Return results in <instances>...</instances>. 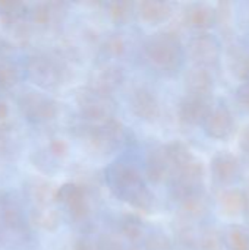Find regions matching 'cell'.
Segmentation results:
<instances>
[{
    "instance_id": "obj_14",
    "label": "cell",
    "mask_w": 249,
    "mask_h": 250,
    "mask_svg": "<svg viewBox=\"0 0 249 250\" xmlns=\"http://www.w3.org/2000/svg\"><path fill=\"white\" fill-rule=\"evenodd\" d=\"M210 168H211V174L214 180H217L219 183L227 185V183H232L238 177L241 164H239V158L235 154L229 151H220L211 158Z\"/></svg>"
},
{
    "instance_id": "obj_38",
    "label": "cell",
    "mask_w": 249,
    "mask_h": 250,
    "mask_svg": "<svg viewBox=\"0 0 249 250\" xmlns=\"http://www.w3.org/2000/svg\"><path fill=\"white\" fill-rule=\"evenodd\" d=\"M9 149V139H7V130L4 126H0V157L4 155Z\"/></svg>"
},
{
    "instance_id": "obj_28",
    "label": "cell",
    "mask_w": 249,
    "mask_h": 250,
    "mask_svg": "<svg viewBox=\"0 0 249 250\" xmlns=\"http://www.w3.org/2000/svg\"><path fill=\"white\" fill-rule=\"evenodd\" d=\"M134 3L125 0H114L107 4V12L116 23H125L131 19L134 13Z\"/></svg>"
},
{
    "instance_id": "obj_31",
    "label": "cell",
    "mask_w": 249,
    "mask_h": 250,
    "mask_svg": "<svg viewBox=\"0 0 249 250\" xmlns=\"http://www.w3.org/2000/svg\"><path fill=\"white\" fill-rule=\"evenodd\" d=\"M232 70L244 82L249 81V51H236L232 56Z\"/></svg>"
},
{
    "instance_id": "obj_16",
    "label": "cell",
    "mask_w": 249,
    "mask_h": 250,
    "mask_svg": "<svg viewBox=\"0 0 249 250\" xmlns=\"http://www.w3.org/2000/svg\"><path fill=\"white\" fill-rule=\"evenodd\" d=\"M185 88L188 94L211 97L214 88V79L210 69L201 66L191 67L185 73Z\"/></svg>"
},
{
    "instance_id": "obj_18",
    "label": "cell",
    "mask_w": 249,
    "mask_h": 250,
    "mask_svg": "<svg viewBox=\"0 0 249 250\" xmlns=\"http://www.w3.org/2000/svg\"><path fill=\"white\" fill-rule=\"evenodd\" d=\"M219 205L223 215L229 218H236L245 214L248 209L249 201L247 193L236 188H229L219 195Z\"/></svg>"
},
{
    "instance_id": "obj_29",
    "label": "cell",
    "mask_w": 249,
    "mask_h": 250,
    "mask_svg": "<svg viewBox=\"0 0 249 250\" xmlns=\"http://www.w3.org/2000/svg\"><path fill=\"white\" fill-rule=\"evenodd\" d=\"M19 81V72L16 66L7 60H0V91L12 89Z\"/></svg>"
},
{
    "instance_id": "obj_12",
    "label": "cell",
    "mask_w": 249,
    "mask_h": 250,
    "mask_svg": "<svg viewBox=\"0 0 249 250\" xmlns=\"http://www.w3.org/2000/svg\"><path fill=\"white\" fill-rule=\"evenodd\" d=\"M204 130L208 138L216 141L227 139L235 130V117L229 108L220 105L211 110L207 120L204 122Z\"/></svg>"
},
{
    "instance_id": "obj_36",
    "label": "cell",
    "mask_w": 249,
    "mask_h": 250,
    "mask_svg": "<svg viewBox=\"0 0 249 250\" xmlns=\"http://www.w3.org/2000/svg\"><path fill=\"white\" fill-rule=\"evenodd\" d=\"M236 97H238V101L241 103V105L249 111V81H245L239 85V88L236 91Z\"/></svg>"
},
{
    "instance_id": "obj_27",
    "label": "cell",
    "mask_w": 249,
    "mask_h": 250,
    "mask_svg": "<svg viewBox=\"0 0 249 250\" xmlns=\"http://www.w3.org/2000/svg\"><path fill=\"white\" fill-rule=\"evenodd\" d=\"M226 243L230 250H249V233L242 226H230L226 234Z\"/></svg>"
},
{
    "instance_id": "obj_33",
    "label": "cell",
    "mask_w": 249,
    "mask_h": 250,
    "mask_svg": "<svg viewBox=\"0 0 249 250\" xmlns=\"http://www.w3.org/2000/svg\"><path fill=\"white\" fill-rule=\"evenodd\" d=\"M103 50L107 54L112 56H119L125 51V40L120 34H110L104 42H103Z\"/></svg>"
},
{
    "instance_id": "obj_7",
    "label": "cell",
    "mask_w": 249,
    "mask_h": 250,
    "mask_svg": "<svg viewBox=\"0 0 249 250\" xmlns=\"http://www.w3.org/2000/svg\"><path fill=\"white\" fill-rule=\"evenodd\" d=\"M203 179H204V166L197 158L189 164L173 170L170 174V192L176 202L181 199L203 190Z\"/></svg>"
},
{
    "instance_id": "obj_34",
    "label": "cell",
    "mask_w": 249,
    "mask_h": 250,
    "mask_svg": "<svg viewBox=\"0 0 249 250\" xmlns=\"http://www.w3.org/2000/svg\"><path fill=\"white\" fill-rule=\"evenodd\" d=\"M145 250H170L172 242L163 233H153L145 239Z\"/></svg>"
},
{
    "instance_id": "obj_30",
    "label": "cell",
    "mask_w": 249,
    "mask_h": 250,
    "mask_svg": "<svg viewBox=\"0 0 249 250\" xmlns=\"http://www.w3.org/2000/svg\"><path fill=\"white\" fill-rule=\"evenodd\" d=\"M198 248L200 250H225L223 240L214 229H207L201 233L198 239Z\"/></svg>"
},
{
    "instance_id": "obj_8",
    "label": "cell",
    "mask_w": 249,
    "mask_h": 250,
    "mask_svg": "<svg viewBox=\"0 0 249 250\" xmlns=\"http://www.w3.org/2000/svg\"><path fill=\"white\" fill-rule=\"evenodd\" d=\"M18 107L22 116L31 123L50 122L59 113L57 103L48 95L37 91H28L22 94L18 100Z\"/></svg>"
},
{
    "instance_id": "obj_13",
    "label": "cell",
    "mask_w": 249,
    "mask_h": 250,
    "mask_svg": "<svg viewBox=\"0 0 249 250\" xmlns=\"http://www.w3.org/2000/svg\"><path fill=\"white\" fill-rule=\"evenodd\" d=\"M129 107L136 117L145 122H154L160 116V103L156 94L147 88H136L132 91Z\"/></svg>"
},
{
    "instance_id": "obj_39",
    "label": "cell",
    "mask_w": 249,
    "mask_h": 250,
    "mask_svg": "<svg viewBox=\"0 0 249 250\" xmlns=\"http://www.w3.org/2000/svg\"><path fill=\"white\" fill-rule=\"evenodd\" d=\"M7 116H9V107L3 100H0V126H3Z\"/></svg>"
},
{
    "instance_id": "obj_20",
    "label": "cell",
    "mask_w": 249,
    "mask_h": 250,
    "mask_svg": "<svg viewBox=\"0 0 249 250\" xmlns=\"http://www.w3.org/2000/svg\"><path fill=\"white\" fill-rule=\"evenodd\" d=\"M172 174V166L164 154L163 146L153 149L145 161V176L153 183H161Z\"/></svg>"
},
{
    "instance_id": "obj_32",
    "label": "cell",
    "mask_w": 249,
    "mask_h": 250,
    "mask_svg": "<svg viewBox=\"0 0 249 250\" xmlns=\"http://www.w3.org/2000/svg\"><path fill=\"white\" fill-rule=\"evenodd\" d=\"M176 236H178L179 243L183 245L185 248H194L195 245H198L195 231L189 224H186V221H182L181 226L176 229Z\"/></svg>"
},
{
    "instance_id": "obj_21",
    "label": "cell",
    "mask_w": 249,
    "mask_h": 250,
    "mask_svg": "<svg viewBox=\"0 0 249 250\" xmlns=\"http://www.w3.org/2000/svg\"><path fill=\"white\" fill-rule=\"evenodd\" d=\"M136 12L142 18V21L157 25L164 21H167L172 13V4L169 1H161V0H144L136 4Z\"/></svg>"
},
{
    "instance_id": "obj_23",
    "label": "cell",
    "mask_w": 249,
    "mask_h": 250,
    "mask_svg": "<svg viewBox=\"0 0 249 250\" xmlns=\"http://www.w3.org/2000/svg\"><path fill=\"white\" fill-rule=\"evenodd\" d=\"M28 196L34 204V208L51 207L56 201V189L43 180H34L28 186Z\"/></svg>"
},
{
    "instance_id": "obj_4",
    "label": "cell",
    "mask_w": 249,
    "mask_h": 250,
    "mask_svg": "<svg viewBox=\"0 0 249 250\" xmlns=\"http://www.w3.org/2000/svg\"><path fill=\"white\" fill-rule=\"evenodd\" d=\"M78 136L100 154L114 152L125 139V126L112 117L103 123H85L76 127Z\"/></svg>"
},
{
    "instance_id": "obj_26",
    "label": "cell",
    "mask_w": 249,
    "mask_h": 250,
    "mask_svg": "<svg viewBox=\"0 0 249 250\" xmlns=\"http://www.w3.org/2000/svg\"><path fill=\"white\" fill-rule=\"evenodd\" d=\"M120 233L129 242H138L142 237V233H144L142 220L135 214H126L120 220Z\"/></svg>"
},
{
    "instance_id": "obj_22",
    "label": "cell",
    "mask_w": 249,
    "mask_h": 250,
    "mask_svg": "<svg viewBox=\"0 0 249 250\" xmlns=\"http://www.w3.org/2000/svg\"><path fill=\"white\" fill-rule=\"evenodd\" d=\"M178 204L181 208V214L185 220L201 218L208 211V198L204 195L203 190L181 199Z\"/></svg>"
},
{
    "instance_id": "obj_2",
    "label": "cell",
    "mask_w": 249,
    "mask_h": 250,
    "mask_svg": "<svg viewBox=\"0 0 249 250\" xmlns=\"http://www.w3.org/2000/svg\"><path fill=\"white\" fill-rule=\"evenodd\" d=\"M31 231L18 201L0 193V250H25L31 246Z\"/></svg>"
},
{
    "instance_id": "obj_10",
    "label": "cell",
    "mask_w": 249,
    "mask_h": 250,
    "mask_svg": "<svg viewBox=\"0 0 249 250\" xmlns=\"http://www.w3.org/2000/svg\"><path fill=\"white\" fill-rule=\"evenodd\" d=\"M188 54L195 66L207 67L216 66L220 57V44L217 38L207 32H200L188 42Z\"/></svg>"
},
{
    "instance_id": "obj_24",
    "label": "cell",
    "mask_w": 249,
    "mask_h": 250,
    "mask_svg": "<svg viewBox=\"0 0 249 250\" xmlns=\"http://www.w3.org/2000/svg\"><path fill=\"white\" fill-rule=\"evenodd\" d=\"M163 149H164V154L172 166V171L178 170L195 160V157L191 152V149L188 148V145L181 141H172L167 145H164Z\"/></svg>"
},
{
    "instance_id": "obj_11",
    "label": "cell",
    "mask_w": 249,
    "mask_h": 250,
    "mask_svg": "<svg viewBox=\"0 0 249 250\" xmlns=\"http://www.w3.org/2000/svg\"><path fill=\"white\" fill-rule=\"evenodd\" d=\"M56 201L62 202L72 218L82 220L88 215L90 205L82 186L76 183H65L56 189Z\"/></svg>"
},
{
    "instance_id": "obj_37",
    "label": "cell",
    "mask_w": 249,
    "mask_h": 250,
    "mask_svg": "<svg viewBox=\"0 0 249 250\" xmlns=\"http://www.w3.org/2000/svg\"><path fill=\"white\" fill-rule=\"evenodd\" d=\"M239 148L249 155V125H247L239 133Z\"/></svg>"
},
{
    "instance_id": "obj_19",
    "label": "cell",
    "mask_w": 249,
    "mask_h": 250,
    "mask_svg": "<svg viewBox=\"0 0 249 250\" xmlns=\"http://www.w3.org/2000/svg\"><path fill=\"white\" fill-rule=\"evenodd\" d=\"M65 10L66 4L62 1H40L29 10V16L37 26L47 28L59 21L65 15Z\"/></svg>"
},
{
    "instance_id": "obj_35",
    "label": "cell",
    "mask_w": 249,
    "mask_h": 250,
    "mask_svg": "<svg viewBox=\"0 0 249 250\" xmlns=\"http://www.w3.org/2000/svg\"><path fill=\"white\" fill-rule=\"evenodd\" d=\"M68 144L60 139V138H53L50 139L48 142V151L53 157H57V158H62L68 154Z\"/></svg>"
},
{
    "instance_id": "obj_1",
    "label": "cell",
    "mask_w": 249,
    "mask_h": 250,
    "mask_svg": "<svg viewBox=\"0 0 249 250\" xmlns=\"http://www.w3.org/2000/svg\"><path fill=\"white\" fill-rule=\"evenodd\" d=\"M106 179L113 195L139 211H151L154 207V196L147 189L141 173L128 163H113L107 171Z\"/></svg>"
},
{
    "instance_id": "obj_25",
    "label": "cell",
    "mask_w": 249,
    "mask_h": 250,
    "mask_svg": "<svg viewBox=\"0 0 249 250\" xmlns=\"http://www.w3.org/2000/svg\"><path fill=\"white\" fill-rule=\"evenodd\" d=\"M31 220L35 226H38L43 230H48V231L56 230L59 227V223H60V217L53 207L32 208Z\"/></svg>"
},
{
    "instance_id": "obj_5",
    "label": "cell",
    "mask_w": 249,
    "mask_h": 250,
    "mask_svg": "<svg viewBox=\"0 0 249 250\" xmlns=\"http://www.w3.org/2000/svg\"><path fill=\"white\" fill-rule=\"evenodd\" d=\"M75 100L81 116L88 123H103L114 117L116 101L113 100L112 94L85 86L76 91Z\"/></svg>"
},
{
    "instance_id": "obj_3",
    "label": "cell",
    "mask_w": 249,
    "mask_h": 250,
    "mask_svg": "<svg viewBox=\"0 0 249 250\" xmlns=\"http://www.w3.org/2000/svg\"><path fill=\"white\" fill-rule=\"evenodd\" d=\"M145 54L157 69L173 72L182 63V42L176 32L161 31L153 34L145 42Z\"/></svg>"
},
{
    "instance_id": "obj_15",
    "label": "cell",
    "mask_w": 249,
    "mask_h": 250,
    "mask_svg": "<svg viewBox=\"0 0 249 250\" xmlns=\"http://www.w3.org/2000/svg\"><path fill=\"white\" fill-rule=\"evenodd\" d=\"M183 22L192 29L205 32L217 22V12L211 4L192 3L183 12Z\"/></svg>"
},
{
    "instance_id": "obj_6",
    "label": "cell",
    "mask_w": 249,
    "mask_h": 250,
    "mask_svg": "<svg viewBox=\"0 0 249 250\" xmlns=\"http://www.w3.org/2000/svg\"><path fill=\"white\" fill-rule=\"evenodd\" d=\"M26 76L43 89H54L65 81V69L57 59L40 53L28 59Z\"/></svg>"
},
{
    "instance_id": "obj_9",
    "label": "cell",
    "mask_w": 249,
    "mask_h": 250,
    "mask_svg": "<svg viewBox=\"0 0 249 250\" xmlns=\"http://www.w3.org/2000/svg\"><path fill=\"white\" fill-rule=\"evenodd\" d=\"M213 98L207 95L186 94L178 105V119L185 126L204 125L213 110Z\"/></svg>"
},
{
    "instance_id": "obj_40",
    "label": "cell",
    "mask_w": 249,
    "mask_h": 250,
    "mask_svg": "<svg viewBox=\"0 0 249 250\" xmlns=\"http://www.w3.org/2000/svg\"><path fill=\"white\" fill-rule=\"evenodd\" d=\"M75 250H94V248H92V245L88 243L87 240H81V242L76 243Z\"/></svg>"
},
{
    "instance_id": "obj_17",
    "label": "cell",
    "mask_w": 249,
    "mask_h": 250,
    "mask_svg": "<svg viewBox=\"0 0 249 250\" xmlns=\"http://www.w3.org/2000/svg\"><path fill=\"white\" fill-rule=\"evenodd\" d=\"M123 81H125V73L122 67L116 64H106L94 73L90 86L101 92L112 94L123 83Z\"/></svg>"
}]
</instances>
